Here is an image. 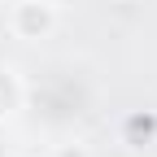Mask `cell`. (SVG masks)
<instances>
[{"mask_svg":"<svg viewBox=\"0 0 157 157\" xmlns=\"http://www.w3.org/2000/svg\"><path fill=\"white\" fill-rule=\"evenodd\" d=\"M17 105H22V83L13 70H0V118H9Z\"/></svg>","mask_w":157,"mask_h":157,"instance_id":"7a4b0ae2","label":"cell"},{"mask_svg":"<svg viewBox=\"0 0 157 157\" xmlns=\"http://www.w3.org/2000/svg\"><path fill=\"white\" fill-rule=\"evenodd\" d=\"M57 157H87V153H83V148H61Z\"/></svg>","mask_w":157,"mask_h":157,"instance_id":"277c9868","label":"cell"},{"mask_svg":"<svg viewBox=\"0 0 157 157\" xmlns=\"http://www.w3.org/2000/svg\"><path fill=\"white\" fill-rule=\"evenodd\" d=\"M9 26L17 39H26V44H39V39H48L52 26H57V9L48 0H17L13 13H9Z\"/></svg>","mask_w":157,"mask_h":157,"instance_id":"6da1fadb","label":"cell"},{"mask_svg":"<svg viewBox=\"0 0 157 157\" xmlns=\"http://www.w3.org/2000/svg\"><path fill=\"white\" fill-rule=\"evenodd\" d=\"M122 131H127V140H135V135H144V140H148V135L157 131V122H153V113H131Z\"/></svg>","mask_w":157,"mask_h":157,"instance_id":"3957f363","label":"cell"}]
</instances>
